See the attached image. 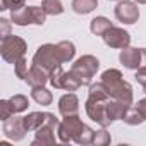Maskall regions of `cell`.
<instances>
[{"label": "cell", "mask_w": 146, "mask_h": 146, "mask_svg": "<svg viewBox=\"0 0 146 146\" xmlns=\"http://www.w3.org/2000/svg\"><path fill=\"white\" fill-rule=\"evenodd\" d=\"M98 67H100V60L96 57H93V55H83L81 58H78L74 62V65H72L70 70L81 79L83 86H86V84L91 83V79L96 74Z\"/></svg>", "instance_id": "cell-6"}, {"label": "cell", "mask_w": 146, "mask_h": 146, "mask_svg": "<svg viewBox=\"0 0 146 146\" xmlns=\"http://www.w3.org/2000/svg\"><path fill=\"white\" fill-rule=\"evenodd\" d=\"M124 122H125V124H129V125H137V124L144 122V119L141 117V113H139L136 108H131V110L125 113V117H124Z\"/></svg>", "instance_id": "cell-24"}, {"label": "cell", "mask_w": 146, "mask_h": 146, "mask_svg": "<svg viewBox=\"0 0 146 146\" xmlns=\"http://www.w3.org/2000/svg\"><path fill=\"white\" fill-rule=\"evenodd\" d=\"M136 110H137V112L141 113V117L146 120V98L137 102V105H136Z\"/></svg>", "instance_id": "cell-29"}, {"label": "cell", "mask_w": 146, "mask_h": 146, "mask_svg": "<svg viewBox=\"0 0 146 146\" xmlns=\"http://www.w3.org/2000/svg\"><path fill=\"white\" fill-rule=\"evenodd\" d=\"M31 88H38V86H45L48 81H50V74L45 70V69H41L40 65H36V64H33L31 67H29V72H28V76H26V79H24Z\"/></svg>", "instance_id": "cell-13"}, {"label": "cell", "mask_w": 146, "mask_h": 146, "mask_svg": "<svg viewBox=\"0 0 146 146\" xmlns=\"http://www.w3.org/2000/svg\"><path fill=\"white\" fill-rule=\"evenodd\" d=\"M115 17L124 24H134L139 19V9L131 0H120L115 7Z\"/></svg>", "instance_id": "cell-10"}, {"label": "cell", "mask_w": 146, "mask_h": 146, "mask_svg": "<svg viewBox=\"0 0 146 146\" xmlns=\"http://www.w3.org/2000/svg\"><path fill=\"white\" fill-rule=\"evenodd\" d=\"M46 19V12L41 7H19L16 11L11 12V21L17 26H28V24H45Z\"/></svg>", "instance_id": "cell-4"}, {"label": "cell", "mask_w": 146, "mask_h": 146, "mask_svg": "<svg viewBox=\"0 0 146 146\" xmlns=\"http://www.w3.org/2000/svg\"><path fill=\"white\" fill-rule=\"evenodd\" d=\"M86 129V124H83V120L78 115H69L64 117V120L58 125V139L62 143H70V141H78V137L81 136V132Z\"/></svg>", "instance_id": "cell-7"}, {"label": "cell", "mask_w": 146, "mask_h": 146, "mask_svg": "<svg viewBox=\"0 0 146 146\" xmlns=\"http://www.w3.org/2000/svg\"><path fill=\"white\" fill-rule=\"evenodd\" d=\"M2 131H4V134H5L9 139H12V141H21V139H24V136H26V132H28V129L24 127L23 117H11V119L4 120Z\"/></svg>", "instance_id": "cell-11"}, {"label": "cell", "mask_w": 146, "mask_h": 146, "mask_svg": "<svg viewBox=\"0 0 146 146\" xmlns=\"http://www.w3.org/2000/svg\"><path fill=\"white\" fill-rule=\"evenodd\" d=\"M41 9L46 12V16H58L64 12V5L60 0H43Z\"/></svg>", "instance_id": "cell-21"}, {"label": "cell", "mask_w": 146, "mask_h": 146, "mask_svg": "<svg viewBox=\"0 0 146 146\" xmlns=\"http://www.w3.org/2000/svg\"><path fill=\"white\" fill-rule=\"evenodd\" d=\"M83 86L81 79L74 74L72 70L69 72H64L62 74V79H60V90H67V91H76Z\"/></svg>", "instance_id": "cell-16"}, {"label": "cell", "mask_w": 146, "mask_h": 146, "mask_svg": "<svg viewBox=\"0 0 146 146\" xmlns=\"http://www.w3.org/2000/svg\"><path fill=\"white\" fill-rule=\"evenodd\" d=\"M58 119L53 115V113H48V119L46 122L36 129V136H35V141H33V146L36 144H53L55 143V132L58 131Z\"/></svg>", "instance_id": "cell-8"}, {"label": "cell", "mask_w": 146, "mask_h": 146, "mask_svg": "<svg viewBox=\"0 0 146 146\" xmlns=\"http://www.w3.org/2000/svg\"><path fill=\"white\" fill-rule=\"evenodd\" d=\"M31 98H33L38 105H50V103H52V100H53L52 93H50L45 86L33 88V91H31Z\"/></svg>", "instance_id": "cell-20"}, {"label": "cell", "mask_w": 146, "mask_h": 146, "mask_svg": "<svg viewBox=\"0 0 146 146\" xmlns=\"http://www.w3.org/2000/svg\"><path fill=\"white\" fill-rule=\"evenodd\" d=\"M110 100H112V96L102 81L90 86V96L86 102V113L91 120H95L102 127H107L112 124V120L108 119V102Z\"/></svg>", "instance_id": "cell-1"}, {"label": "cell", "mask_w": 146, "mask_h": 146, "mask_svg": "<svg viewBox=\"0 0 146 146\" xmlns=\"http://www.w3.org/2000/svg\"><path fill=\"white\" fill-rule=\"evenodd\" d=\"M102 83L105 84V88L108 90L110 96L125 103L127 107L132 105V88L129 83H125L122 79L120 70L117 69H108L102 74Z\"/></svg>", "instance_id": "cell-2"}, {"label": "cell", "mask_w": 146, "mask_h": 146, "mask_svg": "<svg viewBox=\"0 0 146 146\" xmlns=\"http://www.w3.org/2000/svg\"><path fill=\"white\" fill-rule=\"evenodd\" d=\"M14 67H16V76L19 78V79H26V76H28V72H29V67H28V60H26V57H23V58H19L16 64H14Z\"/></svg>", "instance_id": "cell-23"}, {"label": "cell", "mask_w": 146, "mask_h": 146, "mask_svg": "<svg viewBox=\"0 0 146 146\" xmlns=\"http://www.w3.org/2000/svg\"><path fill=\"white\" fill-rule=\"evenodd\" d=\"M98 7V0H72V11L76 14H90Z\"/></svg>", "instance_id": "cell-19"}, {"label": "cell", "mask_w": 146, "mask_h": 146, "mask_svg": "<svg viewBox=\"0 0 146 146\" xmlns=\"http://www.w3.org/2000/svg\"><path fill=\"white\" fill-rule=\"evenodd\" d=\"M24 5V0H2V11H16Z\"/></svg>", "instance_id": "cell-27"}, {"label": "cell", "mask_w": 146, "mask_h": 146, "mask_svg": "<svg viewBox=\"0 0 146 146\" xmlns=\"http://www.w3.org/2000/svg\"><path fill=\"white\" fill-rule=\"evenodd\" d=\"M9 103H11L14 113L24 112V110L28 108V105H29V102H28V98H26L24 95H14V96H11V98H9Z\"/></svg>", "instance_id": "cell-22"}, {"label": "cell", "mask_w": 146, "mask_h": 146, "mask_svg": "<svg viewBox=\"0 0 146 146\" xmlns=\"http://www.w3.org/2000/svg\"><path fill=\"white\" fill-rule=\"evenodd\" d=\"M28 50V45L23 38L16 36V35H9L5 38H2V45H0V53L2 58L9 64H16L19 58L24 57Z\"/></svg>", "instance_id": "cell-3"}, {"label": "cell", "mask_w": 146, "mask_h": 146, "mask_svg": "<svg viewBox=\"0 0 146 146\" xmlns=\"http://www.w3.org/2000/svg\"><path fill=\"white\" fill-rule=\"evenodd\" d=\"M112 26H113V24H112L107 17L98 16V17H95V19L91 21L90 29H91V33H93V35H96V36H103V35H105Z\"/></svg>", "instance_id": "cell-18"}, {"label": "cell", "mask_w": 146, "mask_h": 146, "mask_svg": "<svg viewBox=\"0 0 146 146\" xmlns=\"http://www.w3.org/2000/svg\"><path fill=\"white\" fill-rule=\"evenodd\" d=\"M33 64L40 65L41 69H45L48 74L58 65H62L60 62V57H58V50H57V45H52V43H46V45H41L35 57H33Z\"/></svg>", "instance_id": "cell-5"}, {"label": "cell", "mask_w": 146, "mask_h": 146, "mask_svg": "<svg viewBox=\"0 0 146 146\" xmlns=\"http://www.w3.org/2000/svg\"><path fill=\"white\" fill-rule=\"evenodd\" d=\"M78 110H79V100L74 93H67L58 100V112L62 117L78 115Z\"/></svg>", "instance_id": "cell-14"}, {"label": "cell", "mask_w": 146, "mask_h": 146, "mask_svg": "<svg viewBox=\"0 0 146 146\" xmlns=\"http://www.w3.org/2000/svg\"><path fill=\"white\" fill-rule=\"evenodd\" d=\"M46 119H48V112H31V113H28L26 117H23L24 127L28 129V132L40 129V127L46 122Z\"/></svg>", "instance_id": "cell-15"}, {"label": "cell", "mask_w": 146, "mask_h": 146, "mask_svg": "<svg viewBox=\"0 0 146 146\" xmlns=\"http://www.w3.org/2000/svg\"><path fill=\"white\" fill-rule=\"evenodd\" d=\"M0 26H2V33H0V36L5 38L9 36V29H11V23L7 19H0Z\"/></svg>", "instance_id": "cell-28"}, {"label": "cell", "mask_w": 146, "mask_h": 146, "mask_svg": "<svg viewBox=\"0 0 146 146\" xmlns=\"http://www.w3.org/2000/svg\"><path fill=\"white\" fill-rule=\"evenodd\" d=\"M119 60L120 64L125 67V69H139L141 67V60H143V53H141V48H124L119 55Z\"/></svg>", "instance_id": "cell-12"}, {"label": "cell", "mask_w": 146, "mask_h": 146, "mask_svg": "<svg viewBox=\"0 0 146 146\" xmlns=\"http://www.w3.org/2000/svg\"><path fill=\"white\" fill-rule=\"evenodd\" d=\"M110 143V134L107 131H98L95 132V137H93V144L96 146H103V144H108Z\"/></svg>", "instance_id": "cell-26"}, {"label": "cell", "mask_w": 146, "mask_h": 146, "mask_svg": "<svg viewBox=\"0 0 146 146\" xmlns=\"http://www.w3.org/2000/svg\"><path fill=\"white\" fill-rule=\"evenodd\" d=\"M102 38H103L105 45H108L110 48H120V50H124L131 43V35L124 28H117V26H112Z\"/></svg>", "instance_id": "cell-9"}, {"label": "cell", "mask_w": 146, "mask_h": 146, "mask_svg": "<svg viewBox=\"0 0 146 146\" xmlns=\"http://www.w3.org/2000/svg\"><path fill=\"white\" fill-rule=\"evenodd\" d=\"M136 2H137V4H143V5H144V4H146V0H136Z\"/></svg>", "instance_id": "cell-30"}, {"label": "cell", "mask_w": 146, "mask_h": 146, "mask_svg": "<svg viewBox=\"0 0 146 146\" xmlns=\"http://www.w3.org/2000/svg\"><path fill=\"white\" fill-rule=\"evenodd\" d=\"M143 88H144V93H146V83H144V84H143Z\"/></svg>", "instance_id": "cell-31"}, {"label": "cell", "mask_w": 146, "mask_h": 146, "mask_svg": "<svg viewBox=\"0 0 146 146\" xmlns=\"http://www.w3.org/2000/svg\"><path fill=\"white\" fill-rule=\"evenodd\" d=\"M14 115V110L9 103V100H2L0 102V117H2V120H7Z\"/></svg>", "instance_id": "cell-25"}, {"label": "cell", "mask_w": 146, "mask_h": 146, "mask_svg": "<svg viewBox=\"0 0 146 146\" xmlns=\"http://www.w3.org/2000/svg\"><path fill=\"white\" fill-rule=\"evenodd\" d=\"M57 50H58V57H60V62L65 64V62H70L76 55V46L72 41H60L57 43Z\"/></svg>", "instance_id": "cell-17"}]
</instances>
